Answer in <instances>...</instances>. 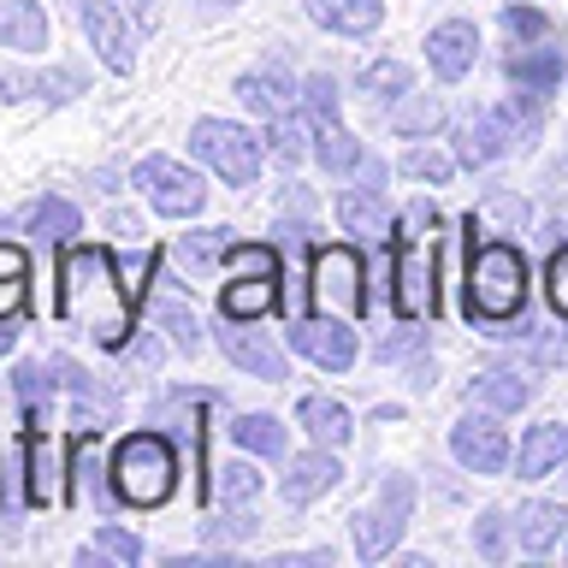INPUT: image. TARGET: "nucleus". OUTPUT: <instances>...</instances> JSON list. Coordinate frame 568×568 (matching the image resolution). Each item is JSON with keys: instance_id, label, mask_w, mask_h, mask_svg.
Wrapping results in <instances>:
<instances>
[{"instance_id": "f03ea898", "label": "nucleus", "mask_w": 568, "mask_h": 568, "mask_svg": "<svg viewBox=\"0 0 568 568\" xmlns=\"http://www.w3.org/2000/svg\"><path fill=\"white\" fill-rule=\"evenodd\" d=\"M468 231V273H462V314L479 320V326H509L515 314H527V255L504 237L474 243V213L462 220Z\"/></svg>"}, {"instance_id": "5fc2aeb1", "label": "nucleus", "mask_w": 568, "mask_h": 568, "mask_svg": "<svg viewBox=\"0 0 568 568\" xmlns=\"http://www.w3.org/2000/svg\"><path fill=\"white\" fill-rule=\"evenodd\" d=\"M124 349H131V344H124ZM131 367H136V373H154V367H160V344H154V337H142V344L131 349Z\"/></svg>"}, {"instance_id": "603ef678", "label": "nucleus", "mask_w": 568, "mask_h": 568, "mask_svg": "<svg viewBox=\"0 0 568 568\" xmlns=\"http://www.w3.org/2000/svg\"><path fill=\"white\" fill-rule=\"evenodd\" d=\"M278 237L291 243V248H308L314 243V225L302 220V213H291V220H278Z\"/></svg>"}, {"instance_id": "49530a36", "label": "nucleus", "mask_w": 568, "mask_h": 568, "mask_svg": "<svg viewBox=\"0 0 568 568\" xmlns=\"http://www.w3.org/2000/svg\"><path fill=\"white\" fill-rule=\"evenodd\" d=\"M545 291H550V308L568 320V243L550 248V266H545Z\"/></svg>"}, {"instance_id": "2eb2a0df", "label": "nucleus", "mask_w": 568, "mask_h": 568, "mask_svg": "<svg viewBox=\"0 0 568 568\" xmlns=\"http://www.w3.org/2000/svg\"><path fill=\"white\" fill-rule=\"evenodd\" d=\"M220 349H225L231 367L255 373V379H266V385H284V379H291L284 349H278L266 332H248V320H225V326H220Z\"/></svg>"}, {"instance_id": "39448f33", "label": "nucleus", "mask_w": 568, "mask_h": 568, "mask_svg": "<svg viewBox=\"0 0 568 568\" xmlns=\"http://www.w3.org/2000/svg\"><path fill=\"white\" fill-rule=\"evenodd\" d=\"M261 149H266V136L243 131V124H231V119H195L190 124V154L220 172L231 190H248L261 178Z\"/></svg>"}, {"instance_id": "aec40b11", "label": "nucleus", "mask_w": 568, "mask_h": 568, "mask_svg": "<svg viewBox=\"0 0 568 568\" xmlns=\"http://www.w3.org/2000/svg\"><path fill=\"white\" fill-rule=\"evenodd\" d=\"M562 462H568V420L527 426L521 450H515V474H521V479H545V474H562Z\"/></svg>"}, {"instance_id": "a878e982", "label": "nucleus", "mask_w": 568, "mask_h": 568, "mask_svg": "<svg viewBox=\"0 0 568 568\" xmlns=\"http://www.w3.org/2000/svg\"><path fill=\"white\" fill-rule=\"evenodd\" d=\"M0 48H12V53H42L48 48L42 0H0Z\"/></svg>"}, {"instance_id": "7c9ffc66", "label": "nucleus", "mask_w": 568, "mask_h": 568, "mask_svg": "<svg viewBox=\"0 0 568 568\" xmlns=\"http://www.w3.org/2000/svg\"><path fill=\"white\" fill-rule=\"evenodd\" d=\"M468 403L497 408V415H521L532 403V379H521V373H479V379H468Z\"/></svg>"}, {"instance_id": "c9c22d12", "label": "nucleus", "mask_w": 568, "mask_h": 568, "mask_svg": "<svg viewBox=\"0 0 568 568\" xmlns=\"http://www.w3.org/2000/svg\"><path fill=\"white\" fill-rule=\"evenodd\" d=\"M320 136V124L308 119V113H278L273 119V131H266V149H273L284 166H296L302 154H308V142Z\"/></svg>"}, {"instance_id": "0e129e2a", "label": "nucleus", "mask_w": 568, "mask_h": 568, "mask_svg": "<svg viewBox=\"0 0 568 568\" xmlns=\"http://www.w3.org/2000/svg\"><path fill=\"white\" fill-rule=\"evenodd\" d=\"M562 486H568V462H562Z\"/></svg>"}, {"instance_id": "e2e57ef3", "label": "nucleus", "mask_w": 568, "mask_h": 568, "mask_svg": "<svg viewBox=\"0 0 568 568\" xmlns=\"http://www.w3.org/2000/svg\"><path fill=\"white\" fill-rule=\"evenodd\" d=\"M124 7H136L142 18H149V7H154V0H124Z\"/></svg>"}, {"instance_id": "6e6d98bb", "label": "nucleus", "mask_w": 568, "mask_h": 568, "mask_svg": "<svg viewBox=\"0 0 568 568\" xmlns=\"http://www.w3.org/2000/svg\"><path fill=\"white\" fill-rule=\"evenodd\" d=\"M0 273H30V255L18 243H0Z\"/></svg>"}, {"instance_id": "f3484780", "label": "nucleus", "mask_w": 568, "mask_h": 568, "mask_svg": "<svg viewBox=\"0 0 568 568\" xmlns=\"http://www.w3.org/2000/svg\"><path fill=\"white\" fill-rule=\"evenodd\" d=\"M332 213H337V225L349 231V237H367V243H385L390 231H397V220H390V202H385V190H337V202H332Z\"/></svg>"}, {"instance_id": "f257e3e1", "label": "nucleus", "mask_w": 568, "mask_h": 568, "mask_svg": "<svg viewBox=\"0 0 568 568\" xmlns=\"http://www.w3.org/2000/svg\"><path fill=\"white\" fill-rule=\"evenodd\" d=\"M53 314L71 320L83 337H95L101 349H124L136 332V291L124 284L119 261L95 243H65L60 255V296Z\"/></svg>"}, {"instance_id": "de8ad7c7", "label": "nucleus", "mask_w": 568, "mask_h": 568, "mask_svg": "<svg viewBox=\"0 0 568 568\" xmlns=\"http://www.w3.org/2000/svg\"><path fill=\"white\" fill-rule=\"evenodd\" d=\"M154 266H160V248H136V255H124V261H119V273H124V284L136 291V302H142V291H149Z\"/></svg>"}, {"instance_id": "c03bdc74", "label": "nucleus", "mask_w": 568, "mask_h": 568, "mask_svg": "<svg viewBox=\"0 0 568 568\" xmlns=\"http://www.w3.org/2000/svg\"><path fill=\"white\" fill-rule=\"evenodd\" d=\"M403 172H408V178H420V184H450L456 160H450V154H438V149H408V154H403Z\"/></svg>"}, {"instance_id": "a211bd4d", "label": "nucleus", "mask_w": 568, "mask_h": 568, "mask_svg": "<svg viewBox=\"0 0 568 568\" xmlns=\"http://www.w3.org/2000/svg\"><path fill=\"white\" fill-rule=\"evenodd\" d=\"M237 101L261 119H278V113H296L302 83H291V71H278V65H261V71H243L237 78Z\"/></svg>"}, {"instance_id": "cd10ccee", "label": "nucleus", "mask_w": 568, "mask_h": 568, "mask_svg": "<svg viewBox=\"0 0 568 568\" xmlns=\"http://www.w3.org/2000/svg\"><path fill=\"white\" fill-rule=\"evenodd\" d=\"M30 231V237H42V243H53V248H65L71 237L83 231V213H78V202H65V195H42V202H30L24 207V220H18Z\"/></svg>"}, {"instance_id": "a19ab883", "label": "nucleus", "mask_w": 568, "mask_h": 568, "mask_svg": "<svg viewBox=\"0 0 568 568\" xmlns=\"http://www.w3.org/2000/svg\"><path fill=\"white\" fill-rule=\"evenodd\" d=\"M509 515H497V509H486V515H474V550L486 562H504L509 557Z\"/></svg>"}, {"instance_id": "4468645a", "label": "nucleus", "mask_w": 568, "mask_h": 568, "mask_svg": "<svg viewBox=\"0 0 568 568\" xmlns=\"http://www.w3.org/2000/svg\"><path fill=\"white\" fill-rule=\"evenodd\" d=\"M479 60V30L474 18H444V24L426 30V65H433L438 83H462Z\"/></svg>"}, {"instance_id": "ddd939ff", "label": "nucleus", "mask_w": 568, "mask_h": 568, "mask_svg": "<svg viewBox=\"0 0 568 568\" xmlns=\"http://www.w3.org/2000/svg\"><path fill=\"white\" fill-rule=\"evenodd\" d=\"M89 89V71L83 65H53V71H18V65H0V101H48V106H65Z\"/></svg>"}, {"instance_id": "423d86ee", "label": "nucleus", "mask_w": 568, "mask_h": 568, "mask_svg": "<svg viewBox=\"0 0 568 568\" xmlns=\"http://www.w3.org/2000/svg\"><path fill=\"white\" fill-rule=\"evenodd\" d=\"M408 515H415V479H408V474H385L379 497L355 509V557H362V562H385L390 550L403 545Z\"/></svg>"}, {"instance_id": "9b49d317", "label": "nucleus", "mask_w": 568, "mask_h": 568, "mask_svg": "<svg viewBox=\"0 0 568 568\" xmlns=\"http://www.w3.org/2000/svg\"><path fill=\"white\" fill-rule=\"evenodd\" d=\"M397 320H433L438 314V291H433V248L420 243H397V291H390Z\"/></svg>"}, {"instance_id": "0eeeda50", "label": "nucleus", "mask_w": 568, "mask_h": 568, "mask_svg": "<svg viewBox=\"0 0 568 568\" xmlns=\"http://www.w3.org/2000/svg\"><path fill=\"white\" fill-rule=\"evenodd\" d=\"M131 184L149 195V207L160 213V220H195L202 202H207V184L172 154H142L131 166Z\"/></svg>"}, {"instance_id": "9d476101", "label": "nucleus", "mask_w": 568, "mask_h": 568, "mask_svg": "<svg viewBox=\"0 0 568 568\" xmlns=\"http://www.w3.org/2000/svg\"><path fill=\"white\" fill-rule=\"evenodd\" d=\"M450 456L468 474H504L509 468V433L497 426V408H486V415H462L450 426Z\"/></svg>"}, {"instance_id": "bb28decb", "label": "nucleus", "mask_w": 568, "mask_h": 568, "mask_svg": "<svg viewBox=\"0 0 568 568\" xmlns=\"http://www.w3.org/2000/svg\"><path fill=\"white\" fill-rule=\"evenodd\" d=\"M509 83L515 89H532V95H550L562 78H568V60H562V48H539V42H527L521 53H509Z\"/></svg>"}, {"instance_id": "2f4dec72", "label": "nucleus", "mask_w": 568, "mask_h": 568, "mask_svg": "<svg viewBox=\"0 0 568 568\" xmlns=\"http://www.w3.org/2000/svg\"><path fill=\"white\" fill-rule=\"evenodd\" d=\"M225 273L231 278H284V248L278 243H231Z\"/></svg>"}, {"instance_id": "5701e85b", "label": "nucleus", "mask_w": 568, "mask_h": 568, "mask_svg": "<svg viewBox=\"0 0 568 568\" xmlns=\"http://www.w3.org/2000/svg\"><path fill=\"white\" fill-rule=\"evenodd\" d=\"M231 243H237V231H231V225H195V231H184V237H172V261L184 266L190 278H207L213 266L225 261Z\"/></svg>"}, {"instance_id": "c756f323", "label": "nucleus", "mask_w": 568, "mask_h": 568, "mask_svg": "<svg viewBox=\"0 0 568 568\" xmlns=\"http://www.w3.org/2000/svg\"><path fill=\"white\" fill-rule=\"evenodd\" d=\"M278 284L284 278H231L220 284V320H261L278 308Z\"/></svg>"}, {"instance_id": "f8f14e48", "label": "nucleus", "mask_w": 568, "mask_h": 568, "mask_svg": "<svg viewBox=\"0 0 568 568\" xmlns=\"http://www.w3.org/2000/svg\"><path fill=\"white\" fill-rule=\"evenodd\" d=\"M65 468H71V474H65V497H83V504H95L101 515L119 504V491H113V468L101 474V433H95V426H78Z\"/></svg>"}, {"instance_id": "680f3d73", "label": "nucleus", "mask_w": 568, "mask_h": 568, "mask_svg": "<svg viewBox=\"0 0 568 568\" xmlns=\"http://www.w3.org/2000/svg\"><path fill=\"white\" fill-rule=\"evenodd\" d=\"M225 7H237V0H202V12H225Z\"/></svg>"}, {"instance_id": "79ce46f5", "label": "nucleus", "mask_w": 568, "mask_h": 568, "mask_svg": "<svg viewBox=\"0 0 568 568\" xmlns=\"http://www.w3.org/2000/svg\"><path fill=\"white\" fill-rule=\"evenodd\" d=\"M261 497V474L248 462H225L220 468V504H255Z\"/></svg>"}, {"instance_id": "bf43d9fd", "label": "nucleus", "mask_w": 568, "mask_h": 568, "mask_svg": "<svg viewBox=\"0 0 568 568\" xmlns=\"http://www.w3.org/2000/svg\"><path fill=\"white\" fill-rule=\"evenodd\" d=\"M119 231V237H142V225H136V213H113V220H106Z\"/></svg>"}, {"instance_id": "f704fd0d", "label": "nucleus", "mask_w": 568, "mask_h": 568, "mask_svg": "<svg viewBox=\"0 0 568 568\" xmlns=\"http://www.w3.org/2000/svg\"><path fill=\"white\" fill-rule=\"evenodd\" d=\"M149 314H154V326L166 332V337H172V344L184 349V355H195V349H202V320H195V308H190V302H178V296H160Z\"/></svg>"}, {"instance_id": "6e6552de", "label": "nucleus", "mask_w": 568, "mask_h": 568, "mask_svg": "<svg viewBox=\"0 0 568 568\" xmlns=\"http://www.w3.org/2000/svg\"><path fill=\"white\" fill-rule=\"evenodd\" d=\"M291 349L296 355H308L314 367H326V373H349L355 367V355H362V344H355V332H349V320L344 314H302L291 320Z\"/></svg>"}, {"instance_id": "864d4df0", "label": "nucleus", "mask_w": 568, "mask_h": 568, "mask_svg": "<svg viewBox=\"0 0 568 568\" xmlns=\"http://www.w3.org/2000/svg\"><path fill=\"white\" fill-rule=\"evenodd\" d=\"M308 207H314L308 184H284V190H278V213H308Z\"/></svg>"}, {"instance_id": "8fccbe9b", "label": "nucleus", "mask_w": 568, "mask_h": 568, "mask_svg": "<svg viewBox=\"0 0 568 568\" xmlns=\"http://www.w3.org/2000/svg\"><path fill=\"white\" fill-rule=\"evenodd\" d=\"M420 344H426V332H415V320H403V332L379 344V362H408V355H415Z\"/></svg>"}, {"instance_id": "412c9836", "label": "nucleus", "mask_w": 568, "mask_h": 568, "mask_svg": "<svg viewBox=\"0 0 568 568\" xmlns=\"http://www.w3.org/2000/svg\"><path fill=\"white\" fill-rule=\"evenodd\" d=\"M515 149V142H509V131H504V119H497V113H474L468 124H456V160H462V166H491V160H504Z\"/></svg>"}, {"instance_id": "7ed1b4c3", "label": "nucleus", "mask_w": 568, "mask_h": 568, "mask_svg": "<svg viewBox=\"0 0 568 568\" xmlns=\"http://www.w3.org/2000/svg\"><path fill=\"white\" fill-rule=\"evenodd\" d=\"M178 474H184V468H178V450H172L166 433L119 438V450H113V491H119V504L160 509L178 491Z\"/></svg>"}, {"instance_id": "4be33fe9", "label": "nucleus", "mask_w": 568, "mask_h": 568, "mask_svg": "<svg viewBox=\"0 0 568 568\" xmlns=\"http://www.w3.org/2000/svg\"><path fill=\"white\" fill-rule=\"evenodd\" d=\"M509 527H515V545H521L527 557H545V550L562 539L568 509H562V504H545V497H532V504H521V509L509 515Z\"/></svg>"}, {"instance_id": "c85d7f7f", "label": "nucleus", "mask_w": 568, "mask_h": 568, "mask_svg": "<svg viewBox=\"0 0 568 568\" xmlns=\"http://www.w3.org/2000/svg\"><path fill=\"white\" fill-rule=\"evenodd\" d=\"M231 444H243V450H255L266 462H284L291 456V426H284L278 415L248 408V415H231Z\"/></svg>"}, {"instance_id": "13d9d810", "label": "nucleus", "mask_w": 568, "mask_h": 568, "mask_svg": "<svg viewBox=\"0 0 568 568\" xmlns=\"http://www.w3.org/2000/svg\"><path fill=\"white\" fill-rule=\"evenodd\" d=\"M332 550H302V557H278V568H326Z\"/></svg>"}, {"instance_id": "09e8293b", "label": "nucleus", "mask_w": 568, "mask_h": 568, "mask_svg": "<svg viewBox=\"0 0 568 568\" xmlns=\"http://www.w3.org/2000/svg\"><path fill=\"white\" fill-rule=\"evenodd\" d=\"M30 308V273H0V320Z\"/></svg>"}, {"instance_id": "4c0bfd02", "label": "nucleus", "mask_w": 568, "mask_h": 568, "mask_svg": "<svg viewBox=\"0 0 568 568\" xmlns=\"http://www.w3.org/2000/svg\"><path fill=\"white\" fill-rule=\"evenodd\" d=\"M539 106H545V95H532V89H521V95H509L504 106H497V119H504L515 149H527V142L539 136Z\"/></svg>"}, {"instance_id": "e433bc0d", "label": "nucleus", "mask_w": 568, "mask_h": 568, "mask_svg": "<svg viewBox=\"0 0 568 568\" xmlns=\"http://www.w3.org/2000/svg\"><path fill=\"white\" fill-rule=\"evenodd\" d=\"M355 89H362L367 101H397V95H408V89H415V71H408L403 60H373V65H362Z\"/></svg>"}, {"instance_id": "a18cd8bd", "label": "nucleus", "mask_w": 568, "mask_h": 568, "mask_svg": "<svg viewBox=\"0 0 568 568\" xmlns=\"http://www.w3.org/2000/svg\"><path fill=\"white\" fill-rule=\"evenodd\" d=\"M95 550H101V557H119V562H142V539H136V532H124V527H113V521L95 527Z\"/></svg>"}, {"instance_id": "37998d69", "label": "nucleus", "mask_w": 568, "mask_h": 568, "mask_svg": "<svg viewBox=\"0 0 568 568\" xmlns=\"http://www.w3.org/2000/svg\"><path fill=\"white\" fill-rule=\"evenodd\" d=\"M504 30H509V42H550V18L539 7H504Z\"/></svg>"}, {"instance_id": "3c124183", "label": "nucleus", "mask_w": 568, "mask_h": 568, "mask_svg": "<svg viewBox=\"0 0 568 568\" xmlns=\"http://www.w3.org/2000/svg\"><path fill=\"white\" fill-rule=\"evenodd\" d=\"M385 178H390V166H385V160L362 154V166H355V184H362V190H385Z\"/></svg>"}, {"instance_id": "58836bf2", "label": "nucleus", "mask_w": 568, "mask_h": 568, "mask_svg": "<svg viewBox=\"0 0 568 568\" xmlns=\"http://www.w3.org/2000/svg\"><path fill=\"white\" fill-rule=\"evenodd\" d=\"M261 521L248 515V504H225V515H213V521H202V539L207 545H243V539H255Z\"/></svg>"}, {"instance_id": "393cba45", "label": "nucleus", "mask_w": 568, "mask_h": 568, "mask_svg": "<svg viewBox=\"0 0 568 568\" xmlns=\"http://www.w3.org/2000/svg\"><path fill=\"white\" fill-rule=\"evenodd\" d=\"M296 426H302L314 444H332V450H344V444L355 438V415H349L337 397H320V390L296 403Z\"/></svg>"}, {"instance_id": "ea45409f", "label": "nucleus", "mask_w": 568, "mask_h": 568, "mask_svg": "<svg viewBox=\"0 0 568 568\" xmlns=\"http://www.w3.org/2000/svg\"><path fill=\"white\" fill-rule=\"evenodd\" d=\"M302 113H308L320 131H326V124H337V78H332V71L302 78Z\"/></svg>"}, {"instance_id": "4d7b16f0", "label": "nucleus", "mask_w": 568, "mask_h": 568, "mask_svg": "<svg viewBox=\"0 0 568 568\" xmlns=\"http://www.w3.org/2000/svg\"><path fill=\"white\" fill-rule=\"evenodd\" d=\"M438 225V207L433 202H415V207H408V231H433Z\"/></svg>"}, {"instance_id": "72a5a7b5", "label": "nucleus", "mask_w": 568, "mask_h": 568, "mask_svg": "<svg viewBox=\"0 0 568 568\" xmlns=\"http://www.w3.org/2000/svg\"><path fill=\"white\" fill-rule=\"evenodd\" d=\"M362 142H355L344 124H326V131L314 136V160H320V172H332V178H349L355 166H362Z\"/></svg>"}, {"instance_id": "052dcab7", "label": "nucleus", "mask_w": 568, "mask_h": 568, "mask_svg": "<svg viewBox=\"0 0 568 568\" xmlns=\"http://www.w3.org/2000/svg\"><path fill=\"white\" fill-rule=\"evenodd\" d=\"M18 344V314H7V320H0V355H7Z\"/></svg>"}, {"instance_id": "dca6fc26", "label": "nucleus", "mask_w": 568, "mask_h": 568, "mask_svg": "<svg viewBox=\"0 0 568 568\" xmlns=\"http://www.w3.org/2000/svg\"><path fill=\"white\" fill-rule=\"evenodd\" d=\"M337 479H344V462H337L332 444H314V450H302V456H284V504L291 509H308L314 497H326Z\"/></svg>"}, {"instance_id": "20e7f679", "label": "nucleus", "mask_w": 568, "mask_h": 568, "mask_svg": "<svg viewBox=\"0 0 568 568\" xmlns=\"http://www.w3.org/2000/svg\"><path fill=\"white\" fill-rule=\"evenodd\" d=\"M308 302L320 314H367V261H362V248H349V243H332V248H314V261H308Z\"/></svg>"}, {"instance_id": "b1692460", "label": "nucleus", "mask_w": 568, "mask_h": 568, "mask_svg": "<svg viewBox=\"0 0 568 568\" xmlns=\"http://www.w3.org/2000/svg\"><path fill=\"white\" fill-rule=\"evenodd\" d=\"M308 18L332 36H373L385 18V0H302Z\"/></svg>"}, {"instance_id": "473e14b6", "label": "nucleus", "mask_w": 568, "mask_h": 568, "mask_svg": "<svg viewBox=\"0 0 568 568\" xmlns=\"http://www.w3.org/2000/svg\"><path fill=\"white\" fill-rule=\"evenodd\" d=\"M444 124V101L438 95H397L390 101V131L397 136H433Z\"/></svg>"}, {"instance_id": "6ab92c4d", "label": "nucleus", "mask_w": 568, "mask_h": 568, "mask_svg": "<svg viewBox=\"0 0 568 568\" xmlns=\"http://www.w3.org/2000/svg\"><path fill=\"white\" fill-rule=\"evenodd\" d=\"M18 450H24V504H36V509L60 504L65 486H60V468H53V444H48L42 426H24Z\"/></svg>"}, {"instance_id": "1a4fd4ad", "label": "nucleus", "mask_w": 568, "mask_h": 568, "mask_svg": "<svg viewBox=\"0 0 568 568\" xmlns=\"http://www.w3.org/2000/svg\"><path fill=\"white\" fill-rule=\"evenodd\" d=\"M71 12H78V24L89 36V48H95V60L113 71V78H131V71H136V42H131V24L119 18L113 0H71Z\"/></svg>"}]
</instances>
